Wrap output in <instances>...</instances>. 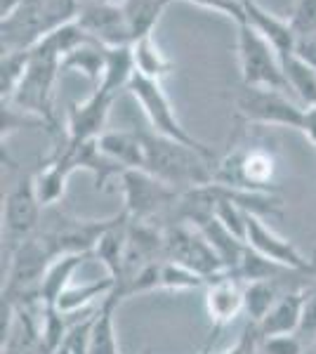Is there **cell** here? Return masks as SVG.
I'll return each instance as SVG.
<instances>
[{"label":"cell","instance_id":"cell-1","mask_svg":"<svg viewBox=\"0 0 316 354\" xmlns=\"http://www.w3.org/2000/svg\"><path fill=\"white\" fill-rule=\"evenodd\" d=\"M145 145V165L149 175L158 177L160 182L170 185L177 192H189L196 187L212 185L215 180V163L201 151L175 140H168L156 133H142Z\"/></svg>","mask_w":316,"mask_h":354},{"label":"cell","instance_id":"cell-2","mask_svg":"<svg viewBox=\"0 0 316 354\" xmlns=\"http://www.w3.org/2000/svg\"><path fill=\"white\" fill-rule=\"evenodd\" d=\"M236 116L250 125L264 128H290L297 133H307L312 111L302 104L288 100L281 90L269 88H241L236 97Z\"/></svg>","mask_w":316,"mask_h":354},{"label":"cell","instance_id":"cell-3","mask_svg":"<svg viewBox=\"0 0 316 354\" xmlns=\"http://www.w3.org/2000/svg\"><path fill=\"white\" fill-rule=\"evenodd\" d=\"M59 64V57L31 50V62H28L24 78L8 104L24 113H31L48 123L50 128H55V85L62 73Z\"/></svg>","mask_w":316,"mask_h":354},{"label":"cell","instance_id":"cell-4","mask_svg":"<svg viewBox=\"0 0 316 354\" xmlns=\"http://www.w3.org/2000/svg\"><path fill=\"white\" fill-rule=\"evenodd\" d=\"M236 53L243 88H269L288 93V83H286L279 53L248 21L239 24Z\"/></svg>","mask_w":316,"mask_h":354},{"label":"cell","instance_id":"cell-5","mask_svg":"<svg viewBox=\"0 0 316 354\" xmlns=\"http://www.w3.org/2000/svg\"><path fill=\"white\" fill-rule=\"evenodd\" d=\"M128 93L135 97V102L140 104L142 113H145V118L149 121V125H151V133L163 135V137H168V140H175V142H180V145L192 147V149H196L203 153V156H208L215 161L212 149H208L203 142H198L196 137L182 125L180 118H177V113L172 109V104H170L168 95H165L163 85H160V81H149V78H142L135 73V78H132L128 85Z\"/></svg>","mask_w":316,"mask_h":354},{"label":"cell","instance_id":"cell-6","mask_svg":"<svg viewBox=\"0 0 316 354\" xmlns=\"http://www.w3.org/2000/svg\"><path fill=\"white\" fill-rule=\"evenodd\" d=\"M274 175H277L274 153L267 147H245V149H234L215 163L212 182L232 189L269 194V189H274Z\"/></svg>","mask_w":316,"mask_h":354},{"label":"cell","instance_id":"cell-7","mask_svg":"<svg viewBox=\"0 0 316 354\" xmlns=\"http://www.w3.org/2000/svg\"><path fill=\"white\" fill-rule=\"evenodd\" d=\"M163 260L189 267L192 272L201 274L205 281L227 272L220 255L212 250L203 234L189 222H177L163 230Z\"/></svg>","mask_w":316,"mask_h":354},{"label":"cell","instance_id":"cell-8","mask_svg":"<svg viewBox=\"0 0 316 354\" xmlns=\"http://www.w3.org/2000/svg\"><path fill=\"white\" fill-rule=\"evenodd\" d=\"M120 192H123V213L130 222H149L156 213L180 201L182 192L172 189L147 170H123Z\"/></svg>","mask_w":316,"mask_h":354},{"label":"cell","instance_id":"cell-9","mask_svg":"<svg viewBox=\"0 0 316 354\" xmlns=\"http://www.w3.org/2000/svg\"><path fill=\"white\" fill-rule=\"evenodd\" d=\"M43 225V205L38 201L33 175L21 177L8 192L3 205V239L8 241L10 255L33 236Z\"/></svg>","mask_w":316,"mask_h":354},{"label":"cell","instance_id":"cell-10","mask_svg":"<svg viewBox=\"0 0 316 354\" xmlns=\"http://www.w3.org/2000/svg\"><path fill=\"white\" fill-rule=\"evenodd\" d=\"M245 243H248V248H252L255 253H260L262 258L284 267V270L302 272V274L316 272V260L304 258L288 239L279 236V234L255 213H248V218H245Z\"/></svg>","mask_w":316,"mask_h":354},{"label":"cell","instance_id":"cell-11","mask_svg":"<svg viewBox=\"0 0 316 354\" xmlns=\"http://www.w3.org/2000/svg\"><path fill=\"white\" fill-rule=\"evenodd\" d=\"M76 21L93 41L104 48H118V45H132L128 21H125L123 8L104 0H88L78 8Z\"/></svg>","mask_w":316,"mask_h":354},{"label":"cell","instance_id":"cell-12","mask_svg":"<svg viewBox=\"0 0 316 354\" xmlns=\"http://www.w3.org/2000/svg\"><path fill=\"white\" fill-rule=\"evenodd\" d=\"M113 102H116V97L95 88L88 100L71 104V109H68V123H66V142H71V145H85V142H95L97 137L104 135L106 133L104 125Z\"/></svg>","mask_w":316,"mask_h":354},{"label":"cell","instance_id":"cell-13","mask_svg":"<svg viewBox=\"0 0 316 354\" xmlns=\"http://www.w3.org/2000/svg\"><path fill=\"white\" fill-rule=\"evenodd\" d=\"M205 310L215 330L232 324L241 312H245L243 286L234 274L224 272L205 283Z\"/></svg>","mask_w":316,"mask_h":354},{"label":"cell","instance_id":"cell-14","mask_svg":"<svg viewBox=\"0 0 316 354\" xmlns=\"http://www.w3.org/2000/svg\"><path fill=\"white\" fill-rule=\"evenodd\" d=\"M78 170L76 161H73V153L66 147V142L62 147H57V151L53 153L48 163L33 175V185H36L38 201L43 208L48 205H57L64 198L66 194V182L68 177Z\"/></svg>","mask_w":316,"mask_h":354},{"label":"cell","instance_id":"cell-15","mask_svg":"<svg viewBox=\"0 0 316 354\" xmlns=\"http://www.w3.org/2000/svg\"><path fill=\"white\" fill-rule=\"evenodd\" d=\"M90 258H95V250H90V253L62 255V258H57L53 265L48 267V272H45L43 281H40V286H38V293H36V302L40 305V310L57 307L62 293L71 286L73 274H76Z\"/></svg>","mask_w":316,"mask_h":354},{"label":"cell","instance_id":"cell-16","mask_svg":"<svg viewBox=\"0 0 316 354\" xmlns=\"http://www.w3.org/2000/svg\"><path fill=\"white\" fill-rule=\"evenodd\" d=\"M241 3H243L245 21L274 45L279 57L295 53V33H292L288 19H279L277 15L264 10L257 0H241Z\"/></svg>","mask_w":316,"mask_h":354},{"label":"cell","instance_id":"cell-17","mask_svg":"<svg viewBox=\"0 0 316 354\" xmlns=\"http://www.w3.org/2000/svg\"><path fill=\"white\" fill-rule=\"evenodd\" d=\"M302 307H304V288L290 290V293L281 295L272 312L255 324L260 330V338H277V335H295L302 322Z\"/></svg>","mask_w":316,"mask_h":354},{"label":"cell","instance_id":"cell-18","mask_svg":"<svg viewBox=\"0 0 316 354\" xmlns=\"http://www.w3.org/2000/svg\"><path fill=\"white\" fill-rule=\"evenodd\" d=\"M97 147L123 170H142L145 165V145L140 130H106L102 137H97Z\"/></svg>","mask_w":316,"mask_h":354},{"label":"cell","instance_id":"cell-19","mask_svg":"<svg viewBox=\"0 0 316 354\" xmlns=\"http://www.w3.org/2000/svg\"><path fill=\"white\" fill-rule=\"evenodd\" d=\"M116 293L102 298L100 307H97L93 317V330H90V352L88 354H120L118 335H116V322H113V314L116 307L120 305Z\"/></svg>","mask_w":316,"mask_h":354},{"label":"cell","instance_id":"cell-20","mask_svg":"<svg viewBox=\"0 0 316 354\" xmlns=\"http://www.w3.org/2000/svg\"><path fill=\"white\" fill-rule=\"evenodd\" d=\"M135 57H132V45H118V48H106V66L102 83L97 88L102 93L118 97L120 93H128V85L135 78Z\"/></svg>","mask_w":316,"mask_h":354},{"label":"cell","instance_id":"cell-21","mask_svg":"<svg viewBox=\"0 0 316 354\" xmlns=\"http://www.w3.org/2000/svg\"><path fill=\"white\" fill-rule=\"evenodd\" d=\"M281 66L290 93L300 100L304 109H316V66L307 64L295 53L281 57Z\"/></svg>","mask_w":316,"mask_h":354},{"label":"cell","instance_id":"cell-22","mask_svg":"<svg viewBox=\"0 0 316 354\" xmlns=\"http://www.w3.org/2000/svg\"><path fill=\"white\" fill-rule=\"evenodd\" d=\"M113 288H116V281H113L111 277L102 279V281L83 283V286H73L71 283V286L62 293L55 310H59L62 314H71V317H76V314H88V312H93L90 305H93L95 300L111 295Z\"/></svg>","mask_w":316,"mask_h":354},{"label":"cell","instance_id":"cell-23","mask_svg":"<svg viewBox=\"0 0 316 354\" xmlns=\"http://www.w3.org/2000/svg\"><path fill=\"white\" fill-rule=\"evenodd\" d=\"M62 71H80L85 78L95 83V88L102 83L106 66V48L97 41H88L62 57Z\"/></svg>","mask_w":316,"mask_h":354},{"label":"cell","instance_id":"cell-24","mask_svg":"<svg viewBox=\"0 0 316 354\" xmlns=\"http://www.w3.org/2000/svg\"><path fill=\"white\" fill-rule=\"evenodd\" d=\"M170 3L172 0H123L120 3V8L125 12V21H128L132 43L145 36H151L158 17L163 15V10Z\"/></svg>","mask_w":316,"mask_h":354},{"label":"cell","instance_id":"cell-25","mask_svg":"<svg viewBox=\"0 0 316 354\" xmlns=\"http://www.w3.org/2000/svg\"><path fill=\"white\" fill-rule=\"evenodd\" d=\"M132 57H135L137 76L149 78V81H163L165 76L175 71L172 62L160 53L154 36H145L132 43Z\"/></svg>","mask_w":316,"mask_h":354},{"label":"cell","instance_id":"cell-26","mask_svg":"<svg viewBox=\"0 0 316 354\" xmlns=\"http://www.w3.org/2000/svg\"><path fill=\"white\" fill-rule=\"evenodd\" d=\"M281 298L279 288L272 279H264V281H250L243 286V300H245V314L250 317V324H260L272 307L277 305Z\"/></svg>","mask_w":316,"mask_h":354},{"label":"cell","instance_id":"cell-27","mask_svg":"<svg viewBox=\"0 0 316 354\" xmlns=\"http://www.w3.org/2000/svg\"><path fill=\"white\" fill-rule=\"evenodd\" d=\"M28 62H31V50L3 53V59H0V95H3V104H8L15 97L28 68Z\"/></svg>","mask_w":316,"mask_h":354},{"label":"cell","instance_id":"cell-28","mask_svg":"<svg viewBox=\"0 0 316 354\" xmlns=\"http://www.w3.org/2000/svg\"><path fill=\"white\" fill-rule=\"evenodd\" d=\"M205 283L208 281L189 267L170 260H160V288L163 290H196L205 288Z\"/></svg>","mask_w":316,"mask_h":354},{"label":"cell","instance_id":"cell-29","mask_svg":"<svg viewBox=\"0 0 316 354\" xmlns=\"http://www.w3.org/2000/svg\"><path fill=\"white\" fill-rule=\"evenodd\" d=\"M97 307L90 314L80 317L73 322V326L68 328L66 338L62 340V345L57 347L55 354H88L90 352V330H93V317Z\"/></svg>","mask_w":316,"mask_h":354},{"label":"cell","instance_id":"cell-30","mask_svg":"<svg viewBox=\"0 0 316 354\" xmlns=\"http://www.w3.org/2000/svg\"><path fill=\"white\" fill-rule=\"evenodd\" d=\"M288 24L295 33V41L316 33V0H297Z\"/></svg>","mask_w":316,"mask_h":354},{"label":"cell","instance_id":"cell-31","mask_svg":"<svg viewBox=\"0 0 316 354\" xmlns=\"http://www.w3.org/2000/svg\"><path fill=\"white\" fill-rule=\"evenodd\" d=\"M295 335L304 342V347H309L316 340V281L309 288H304L302 322Z\"/></svg>","mask_w":316,"mask_h":354},{"label":"cell","instance_id":"cell-32","mask_svg":"<svg viewBox=\"0 0 316 354\" xmlns=\"http://www.w3.org/2000/svg\"><path fill=\"white\" fill-rule=\"evenodd\" d=\"M262 347L267 354H304V342L297 335H277L264 338Z\"/></svg>","mask_w":316,"mask_h":354},{"label":"cell","instance_id":"cell-33","mask_svg":"<svg viewBox=\"0 0 316 354\" xmlns=\"http://www.w3.org/2000/svg\"><path fill=\"white\" fill-rule=\"evenodd\" d=\"M260 330H257L255 324H248L245 326V330L241 333V338L236 340V345L232 347V350L222 352V354H257V350H260Z\"/></svg>","mask_w":316,"mask_h":354},{"label":"cell","instance_id":"cell-34","mask_svg":"<svg viewBox=\"0 0 316 354\" xmlns=\"http://www.w3.org/2000/svg\"><path fill=\"white\" fill-rule=\"evenodd\" d=\"M295 55L307 62V64L316 66V33H312V36H304V38H297Z\"/></svg>","mask_w":316,"mask_h":354},{"label":"cell","instance_id":"cell-35","mask_svg":"<svg viewBox=\"0 0 316 354\" xmlns=\"http://www.w3.org/2000/svg\"><path fill=\"white\" fill-rule=\"evenodd\" d=\"M304 354H316V340L309 347H304Z\"/></svg>","mask_w":316,"mask_h":354},{"label":"cell","instance_id":"cell-36","mask_svg":"<svg viewBox=\"0 0 316 354\" xmlns=\"http://www.w3.org/2000/svg\"><path fill=\"white\" fill-rule=\"evenodd\" d=\"M142 354H156V352H154V350H145V352H142Z\"/></svg>","mask_w":316,"mask_h":354},{"label":"cell","instance_id":"cell-37","mask_svg":"<svg viewBox=\"0 0 316 354\" xmlns=\"http://www.w3.org/2000/svg\"><path fill=\"white\" fill-rule=\"evenodd\" d=\"M201 354H208V352H201Z\"/></svg>","mask_w":316,"mask_h":354}]
</instances>
